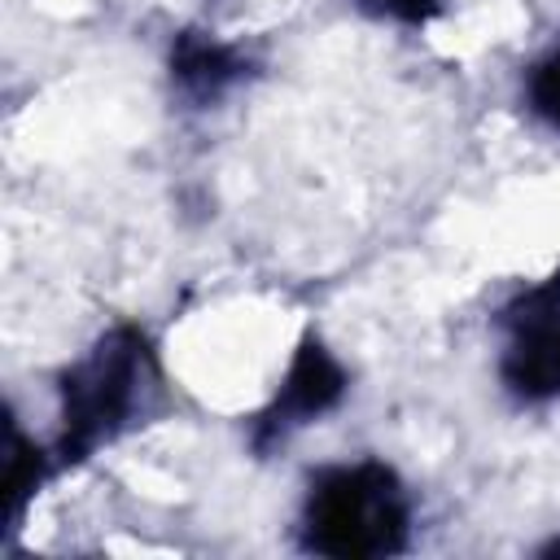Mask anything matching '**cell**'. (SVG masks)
I'll return each mask as SVG.
<instances>
[{
	"instance_id": "cell-1",
	"label": "cell",
	"mask_w": 560,
	"mask_h": 560,
	"mask_svg": "<svg viewBox=\"0 0 560 560\" xmlns=\"http://www.w3.org/2000/svg\"><path fill=\"white\" fill-rule=\"evenodd\" d=\"M302 534L311 551L341 560L398 551L407 538V494L385 464L328 468L311 481Z\"/></svg>"
},
{
	"instance_id": "cell-2",
	"label": "cell",
	"mask_w": 560,
	"mask_h": 560,
	"mask_svg": "<svg viewBox=\"0 0 560 560\" xmlns=\"http://www.w3.org/2000/svg\"><path fill=\"white\" fill-rule=\"evenodd\" d=\"M149 372V354L140 332H109L70 376H66V411H61V451L70 459L109 442L127 416L136 411L140 385Z\"/></svg>"
},
{
	"instance_id": "cell-3",
	"label": "cell",
	"mask_w": 560,
	"mask_h": 560,
	"mask_svg": "<svg viewBox=\"0 0 560 560\" xmlns=\"http://www.w3.org/2000/svg\"><path fill=\"white\" fill-rule=\"evenodd\" d=\"M503 381L521 398H560V276L529 289L512 315Z\"/></svg>"
},
{
	"instance_id": "cell-4",
	"label": "cell",
	"mask_w": 560,
	"mask_h": 560,
	"mask_svg": "<svg viewBox=\"0 0 560 560\" xmlns=\"http://www.w3.org/2000/svg\"><path fill=\"white\" fill-rule=\"evenodd\" d=\"M341 394H346V372H341V363H337L315 337H306V341L298 346L293 363H289V376H284L276 402H271V407L262 411V420H258V446L284 438L289 429L311 424L315 416H324L328 407H337Z\"/></svg>"
},
{
	"instance_id": "cell-5",
	"label": "cell",
	"mask_w": 560,
	"mask_h": 560,
	"mask_svg": "<svg viewBox=\"0 0 560 560\" xmlns=\"http://www.w3.org/2000/svg\"><path fill=\"white\" fill-rule=\"evenodd\" d=\"M241 57L228 44H214L206 35H179L171 48V74L179 79V88H188L192 96H219L228 83L241 79Z\"/></svg>"
},
{
	"instance_id": "cell-6",
	"label": "cell",
	"mask_w": 560,
	"mask_h": 560,
	"mask_svg": "<svg viewBox=\"0 0 560 560\" xmlns=\"http://www.w3.org/2000/svg\"><path fill=\"white\" fill-rule=\"evenodd\" d=\"M525 96H529V109L560 131V48H551L542 61H534L529 79H525Z\"/></svg>"
},
{
	"instance_id": "cell-7",
	"label": "cell",
	"mask_w": 560,
	"mask_h": 560,
	"mask_svg": "<svg viewBox=\"0 0 560 560\" xmlns=\"http://www.w3.org/2000/svg\"><path fill=\"white\" fill-rule=\"evenodd\" d=\"M363 9H372L381 18H394V22L420 26V22H429L442 9V0H363Z\"/></svg>"
}]
</instances>
